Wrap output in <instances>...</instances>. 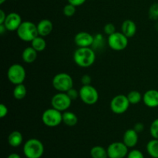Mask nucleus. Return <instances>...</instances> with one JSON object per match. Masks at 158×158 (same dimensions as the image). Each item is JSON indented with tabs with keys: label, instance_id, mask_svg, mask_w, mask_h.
Here are the masks:
<instances>
[{
	"label": "nucleus",
	"instance_id": "40",
	"mask_svg": "<svg viewBox=\"0 0 158 158\" xmlns=\"http://www.w3.org/2000/svg\"><path fill=\"white\" fill-rule=\"evenodd\" d=\"M6 0H0V4H3V3L5 2H6Z\"/></svg>",
	"mask_w": 158,
	"mask_h": 158
},
{
	"label": "nucleus",
	"instance_id": "20",
	"mask_svg": "<svg viewBox=\"0 0 158 158\" xmlns=\"http://www.w3.org/2000/svg\"><path fill=\"white\" fill-rule=\"evenodd\" d=\"M63 123L68 127H74L78 123V117L71 111L63 112Z\"/></svg>",
	"mask_w": 158,
	"mask_h": 158
},
{
	"label": "nucleus",
	"instance_id": "37",
	"mask_svg": "<svg viewBox=\"0 0 158 158\" xmlns=\"http://www.w3.org/2000/svg\"><path fill=\"white\" fill-rule=\"evenodd\" d=\"M7 15L6 14V12H4V10L1 9L0 10V24H3L6 21V19Z\"/></svg>",
	"mask_w": 158,
	"mask_h": 158
},
{
	"label": "nucleus",
	"instance_id": "2",
	"mask_svg": "<svg viewBox=\"0 0 158 158\" xmlns=\"http://www.w3.org/2000/svg\"><path fill=\"white\" fill-rule=\"evenodd\" d=\"M23 154L26 158H41L44 154V145L38 139H29L23 145Z\"/></svg>",
	"mask_w": 158,
	"mask_h": 158
},
{
	"label": "nucleus",
	"instance_id": "36",
	"mask_svg": "<svg viewBox=\"0 0 158 158\" xmlns=\"http://www.w3.org/2000/svg\"><path fill=\"white\" fill-rule=\"evenodd\" d=\"M134 129L139 134V133H141L142 131H143V130H144V125L142 123H140V122H138V123H137L134 125Z\"/></svg>",
	"mask_w": 158,
	"mask_h": 158
},
{
	"label": "nucleus",
	"instance_id": "14",
	"mask_svg": "<svg viewBox=\"0 0 158 158\" xmlns=\"http://www.w3.org/2000/svg\"><path fill=\"white\" fill-rule=\"evenodd\" d=\"M143 102L148 107L156 108L158 106V90L151 89H148L143 94Z\"/></svg>",
	"mask_w": 158,
	"mask_h": 158
},
{
	"label": "nucleus",
	"instance_id": "7",
	"mask_svg": "<svg viewBox=\"0 0 158 158\" xmlns=\"http://www.w3.org/2000/svg\"><path fill=\"white\" fill-rule=\"evenodd\" d=\"M80 98L85 104L94 105L99 100V93L97 89L92 85H85L82 86L79 90Z\"/></svg>",
	"mask_w": 158,
	"mask_h": 158
},
{
	"label": "nucleus",
	"instance_id": "17",
	"mask_svg": "<svg viewBox=\"0 0 158 158\" xmlns=\"http://www.w3.org/2000/svg\"><path fill=\"white\" fill-rule=\"evenodd\" d=\"M121 32L128 38H132L137 32V25L131 19L125 20L121 25Z\"/></svg>",
	"mask_w": 158,
	"mask_h": 158
},
{
	"label": "nucleus",
	"instance_id": "30",
	"mask_svg": "<svg viewBox=\"0 0 158 158\" xmlns=\"http://www.w3.org/2000/svg\"><path fill=\"white\" fill-rule=\"evenodd\" d=\"M103 32L106 35H110L116 32V27L113 23H108L103 27Z\"/></svg>",
	"mask_w": 158,
	"mask_h": 158
},
{
	"label": "nucleus",
	"instance_id": "16",
	"mask_svg": "<svg viewBox=\"0 0 158 158\" xmlns=\"http://www.w3.org/2000/svg\"><path fill=\"white\" fill-rule=\"evenodd\" d=\"M37 29H38L39 35L46 37L52 32L53 29V25L50 20L44 19L39 22L37 24Z\"/></svg>",
	"mask_w": 158,
	"mask_h": 158
},
{
	"label": "nucleus",
	"instance_id": "4",
	"mask_svg": "<svg viewBox=\"0 0 158 158\" xmlns=\"http://www.w3.org/2000/svg\"><path fill=\"white\" fill-rule=\"evenodd\" d=\"M52 84L54 89L58 92L66 93L73 87V80L69 74L66 73H60L54 76Z\"/></svg>",
	"mask_w": 158,
	"mask_h": 158
},
{
	"label": "nucleus",
	"instance_id": "26",
	"mask_svg": "<svg viewBox=\"0 0 158 158\" xmlns=\"http://www.w3.org/2000/svg\"><path fill=\"white\" fill-rule=\"evenodd\" d=\"M104 45H105V39H104V36L103 35V34L97 33V35H94V43H93L92 46H91L94 50L103 49Z\"/></svg>",
	"mask_w": 158,
	"mask_h": 158
},
{
	"label": "nucleus",
	"instance_id": "35",
	"mask_svg": "<svg viewBox=\"0 0 158 158\" xmlns=\"http://www.w3.org/2000/svg\"><path fill=\"white\" fill-rule=\"evenodd\" d=\"M86 1V0H68V2L77 7V6H80L83 4H84Z\"/></svg>",
	"mask_w": 158,
	"mask_h": 158
},
{
	"label": "nucleus",
	"instance_id": "19",
	"mask_svg": "<svg viewBox=\"0 0 158 158\" xmlns=\"http://www.w3.org/2000/svg\"><path fill=\"white\" fill-rule=\"evenodd\" d=\"M23 134L19 132V131H12L10 133L8 137V142L9 144L12 148H18L20 145L23 143Z\"/></svg>",
	"mask_w": 158,
	"mask_h": 158
},
{
	"label": "nucleus",
	"instance_id": "13",
	"mask_svg": "<svg viewBox=\"0 0 158 158\" xmlns=\"http://www.w3.org/2000/svg\"><path fill=\"white\" fill-rule=\"evenodd\" d=\"M94 40V35L87 32H80L74 37V42L78 47H91Z\"/></svg>",
	"mask_w": 158,
	"mask_h": 158
},
{
	"label": "nucleus",
	"instance_id": "18",
	"mask_svg": "<svg viewBox=\"0 0 158 158\" xmlns=\"http://www.w3.org/2000/svg\"><path fill=\"white\" fill-rule=\"evenodd\" d=\"M38 56V52L32 46H28L22 52V59L26 63H32Z\"/></svg>",
	"mask_w": 158,
	"mask_h": 158
},
{
	"label": "nucleus",
	"instance_id": "11",
	"mask_svg": "<svg viewBox=\"0 0 158 158\" xmlns=\"http://www.w3.org/2000/svg\"><path fill=\"white\" fill-rule=\"evenodd\" d=\"M129 148L122 142H114L107 147L108 157L109 158H124L127 156Z\"/></svg>",
	"mask_w": 158,
	"mask_h": 158
},
{
	"label": "nucleus",
	"instance_id": "29",
	"mask_svg": "<svg viewBox=\"0 0 158 158\" xmlns=\"http://www.w3.org/2000/svg\"><path fill=\"white\" fill-rule=\"evenodd\" d=\"M150 133L153 138L158 139V118L155 119L151 123L150 127Z\"/></svg>",
	"mask_w": 158,
	"mask_h": 158
},
{
	"label": "nucleus",
	"instance_id": "6",
	"mask_svg": "<svg viewBox=\"0 0 158 158\" xmlns=\"http://www.w3.org/2000/svg\"><path fill=\"white\" fill-rule=\"evenodd\" d=\"M7 77L9 82L14 85L23 83L26 77V69L19 63H15L9 66Z\"/></svg>",
	"mask_w": 158,
	"mask_h": 158
},
{
	"label": "nucleus",
	"instance_id": "39",
	"mask_svg": "<svg viewBox=\"0 0 158 158\" xmlns=\"http://www.w3.org/2000/svg\"><path fill=\"white\" fill-rule=\"evenodd\" d=\"M7 158H21V157H20L19 154H16V153H12V154H9Z\"/></svg>",
	"mask_w": 158,
	"mask_h": 158
},
{
	"label": "nucleus",
	"instance_id": "21",
	"mask_svg": "<svg viewBox=\"0 0 158 158\" xmlns=\"http://www.w3.org/2000/svg\"><path fill=\"white\" fill-rule=\"evenodd\" d=\"M89 154L92 158H109L107 150L102 146H94L90 149Z\"/></svg>",
	"mask_w": 158,
	"mask_h": 158
},
{
	"label": "nucleus",
	"instance_id": "10",
	"mask_svg": "<svg viewBox=\"0 0 158 158\" xmlns=\"http://www.w3.org/2000/svg\"><path fill=\"white\" fill-rule=\"evenodd\" d=\"M72 101L73 100L69 98L66 93L58 92L52 97L51 104L56 110L65 112L70 107Z\"/></svg>",
	"mask_w": 158,
	"mask_h": 158
},
{
	"label": "nucleus",
	"instance_id": "22",
	"mask_svg": "<svg viewBox=\"0 0 158 158\" xmlns=\"http://www.w3.org/2000/svg\"><path fill=\"white\" fill-rule=\"evenodd\" d=\"M147 151L152 158H158V139L153 138L147 144Z\"/></svg>",
	"mask_w": 158,
	"mask_h": 158
},
{
	"label": "nucleus",
	"instance_id": "33",
	"mask_svg": "<svg viewBox=\"0 0 158 158\" xmlns=\"http://www.w3.org/2000/svg\"><path fill=\"white\" fill-rule=\"evenodd\" d=\"M9 110H8L7 106L4 104V103H1L0 104V117L1 118H4L7 116Z\"/></svg>",
	"mask_w": 158,
	"mask_h": 158
},
{
	"label": "nucleus",
	"instance_id": "31",
	"mask_svg": "<svg viewBox=\"0 0 158 158\" xmlns=\"http://www.w3.org/2000/svg\"><path fill=\"white\" fill-rule=\"evenodd\" d=\"M127 158H144V155L140 151L137 149H134L129 151Z\"/></svg>",
	"mask_w": 158,
	"mask_h": 158
},
{
	"label": "nucleus",
	"instance_id": "3",
	"mask_svg": "<svg viewBox=\"0 0 158 158\" xmlns=\"http://www.w3.org/2000/svg\"><path fill=\"white\" fill-rule=\"evenodd\" d=\"M19 38L24 42H32L36 36H38L37 25L30 21H24L22 23L16 31Z\"/></svg>",
	"mask_w": 158,
	"mask_h": 158
},
{
	"label": "nucleus",
	"instance_id": "38",
	"mask_svg": "<svg viewBox=\"0 0 158 158\" xmlns=\"http://www.w3.org/2000/svg\"><path fill=\"white\" fill-rule=\"evenodd\" d=\"M6 31H7V29H6L5 25L0 24V33H1L2 35H3V34L5 33V32H6Z\"/></svg>",
	"mask_w": 158,
	"mask_h": 158
},
{
	"label": "nucleus",
	"instance_id": "24",
	"mask_svg": "<svg viewBox=\"0 0 158 158\" xmlns=\"http://www.w3.org/2000/svg\"><path fill=\"white\" fill-rule=\"evenodd\" d=\"M26 94H27V89H26V86L23 83L15 85L13 89L14 98L18 100H23L26 97Z\"/></svg>",
	"mask_w": 158,
	"mask_h": 158
},
{
	"label": "nucleus",
	"instance_id": "32",
	"mask_svg": "<svg viewBox=\"0 0 158 158\" xmlns=\"http://www.w3.org/2000/svg\"><path fill=\"white\" fill-rule=\"evenodd\" d=\"M66 94H67V95L69 96V97L72 100H76L77 99H78L79 97H80V92H79V90L74 89L73 87L71 88L70 89H69V90L66 92Z\"/></svg>",
	"mask_w": 158,
	"mask_h": 158
},
{
	"label": "nucleus",
	"instance_id": "23",
	"mask_svg": "<svg viewBox=\"0 0 158 158\" xmlns=\"http://www.w3.org/2000/svg\"><path fill=\"white\" fill-rule=\"evenodd\" d=\"M31 46L37 52H42L46 48V42L44 37L38 35L31 42Z\"/></svg>",
	"mask_w": 158,
	"mask_h": 158
},
{
	"label": "nucleus",
	"instance_id": "5",
	"mask_svg": "<svg viewBox=\"0 0 158 158\" xmlns=\"http://www.w3.org/2000/svg\"><path fill=\"white\" fill-rule=\"evenodd\" d=\"M43 124L49 127H56L63 123V112L52 107L46 109L42 115Z\"/></svg>",
	"mask_w": 158,
	"mask_h": 158
},
{
	"label": "nucleus",
	"instance_id": "28",
	"mask_svg": "<svg viewBox=\"0 0 158 158\" xmlns=\"http://www.w3.org/2000/svg\"><path fill=\"white\" fill-rule=\"evenodd\" d=\"M76 13V6L73 5L68 3L67 5L64 6L63 8V14L66 17H72Z\"/></svg>",
	"mask_w": 158,
	"mask_h": 158
},
{
	"label": "nucleus",
	"instance_id": "27",
	"mask_svg": "<svg viewBox=\"0 0 158 158\" xmlns=\"http://www.w3.org/2000/svg\"><path fill=\"white\" fill-rule=\"evenodd\" d=\"M148 15L151 20H158V2L151 5L148 11Z\"/></svg>",
	"mask_w": 158,
	"mask_h": 158
},
{
	"label": "nucleus",
	"instance_id": "25",
	"mask_svg": "<svg viewBox=\"0 0 158 158\" xmlns=\"http://www.w3.org/2000/svg\"><path fill=\"white\" fill-rule=\"evenodd\" d=\"M127 97L130 103L132 105L138 104L141 100H143V96L137 90H131V92L128 93Z\"/></svg>",
	"mask_w": 158,
	"mask_h": 158
},
{
	"label": "nucleus",
	"instance_id": "1",
	"mask_svg": "<svg viewBox=\"0 0 158 158\" xmlns=\"http://www.w3.org/2000/svg\"><path fill=\"white\" fill-rule=\"evenodd\" d=\"M73 60L80 67H90L95 63V50L92 47H79L74 52Z\"/></svg>",
	"mask_w": 158,
	"mask_h": 158
},
{
	"label": "nucleus",
	"instance_id": "9",
	"mask_svg": "<svg viewBox=\"0 0 158 158\" xmlns=\"http://www.w3.org/2000/svg\"><path fill=\"white\" fill-rule=\"evenodd\" d=\"M131 105L127 97L123 94H119L113 97L110 101V110L116 114H123L127 111Z\"/></svg>",
	"mask_w": 158,
	"mask_h": 158
},
{
	"label": "nucleus",
	"instance_id": "8",
	"mask_svg": "<svg viewBox=\"0 0 158 158\" xmlns=\"http://www.w3.org/2000/svg\"><path fill=\"white\" fill-rule=\"evenodd\" d=\"M128 39L122 32H115L108 35L107 44L114 51L124 50L128 46Z\"/></svg>",
	"mask_w": 158,
	"mask_h": 158
},
{
	"label": "nucleus",
	"instance_id": "12",
	"mask_svg": "<svg viewBox=\"0 0 158 158\" xmlns=\"http://www.w3.org/2000/svg\"><path fill=\"white\" fill-rule=\"evenodd\" d=\"M22 23L23 21L19 14L17 12H10L7 15L6 21L3 24L6 26L7 31L13 32V31H17Z\"/></svg>",
	"mask_w": 158,
	"mask_h": 158
},
{
	"label": "nucleus",
	"instance_id": "34",
	"mask_svg": "<svg viewBox=\"0 0 158 158\" xmlns=\"http://www.w3.org/2000/svg\"><path fill=\"white\" fill-rule=\"evenodd\" d=\"M81 83L83 86H85V85H91L92 79H91L90 76L87 75V74L83 75L81 78Z\"/></svg>",
	"mask_w": 158,
	"mask_h": 158
},
{
	"label": "nucleus",
	"instance_id": "15",
	"mask_svg": "<svg viewBox=\"0 0 158 158\" xmlns=\"http://www.w3.org/2000/svg\"><path fill=\"white\" fill-rule=\"evenodd\" d=\"M138 133L133 128L125 131L123 136V142L128 148H134L138 143Z\"/></svg>",
	"mask_w": 158,
	"mask_h": 158
}]
</instances>
